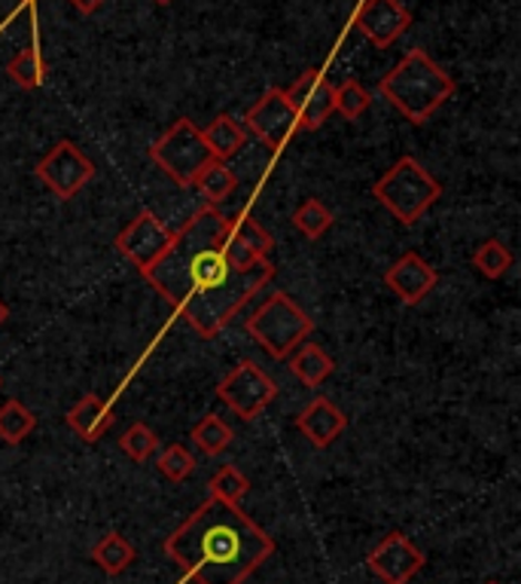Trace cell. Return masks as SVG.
<instances>
[{
	"label": "cell",
	"mask_w": 521,
	"mask_h": 584,
	"mask_svg": "<svg viewBox=\"0 0 521 584\" xmlns=\"http://www.w3.org/2000/svg\"><path fill=\"white\" fill-rule=\"evenodd\" d=\"M217 399L242 423H254L256 416H263L268 404L278 399V383L256 361H242L219 380Z\"/></svg>",
	"instance_id": "52a82bcc"
},
{
	"label": "cell",
	"mask_w": 521,
	"mask_h": 584,
	"mask_svg": "<svg viewBox=\"0 0 521 584\" xmlns=\"http://www.w3.org/2000/svg\"><path fill=\"white\" fill-rule=\"evenodd\" d=\"M439 273L433 270V263H427L418 251H406L400 261L385 273V285L397 294L400 303L406 306H418L421 300L437 288Z\"/></svg>",
	"instance_id": "5bb4252c"
},
{
	"label": "cell",
	"mask_w": 521,
	"mask_h": 584,
	"mask_svg": "<svg viewBox=\"0 0 521 584\" xmlns=\"http://www.w3.org/2000/svg\"><path fill=\"white\" fill-rule=\"evenodd\" d=\"M165 554L195 584H244L275 554V538L242 505L207 499L165 538Z\"/></svg>",
	"instance_id": "7a4b0ae2"
},
{
	"label": "cell",
	"mask_w": 521,
	"mask_h": 584,
	"mask_svg": "<svg viewBox=\"0 0 521 584\" xmlns=\"http://www.w3.org/2000/svg\"><path fill=\"white\" fill-rule=\"evenodd\" d=\"M134 557H137V551L132 547V542L122 533H116V530L101 535L98 545L92 547V563L101 572H108V575H122V572L132 566Z\"/></svg>",
	"instance_id": "d6986e66"
},
{
	"label": "cell",
	"mask_w": 521,
	"mask_h": 584,
	"mask_svg": "<svg viewBox=\"0 0 521 584\" xmlns=\"http://www.w3.org/2000/svg\"><path fill=\"white\" fill-rule=\"evenodd\" d=\"M290 371L308 389H317L320 383H327L333 371H336V361L329 359L324 349L317 343H303L290 352Z\"/></svg>",
	"instance_id": "e0dca14e"
},
{
	"label": "cell",
	"mask_w": 521,
	"mask_h": 584,
	"mask_svg": "<svg viewBox=\"0 0 521 584\" xmlns=\"http://www.w3.org/2000/svg\"><path fill=\"white\" fill-rule=\"evenodd\" d=\"M488 584H498V582H488Z\"/></svg>",
	"instance_id": "e575fe53"
},
{
	"label": "cell",
	"mask_w": 521,
	"mask_h": 584,
	"mask_svg": "<svg viewBox=\"0 0 521 584\" xmlns=\"http://www.w3.org/2000/svg\"><path fill=\"white\" fill-rule=\"evenodd\" d=\"M0 385H3V376H0Z\"/></svg>",
	"instance_id": "836d02e7"
},
{
	"label": "cell",
	"mask_w": 521,
	"mask_h": 584,
	"mask_svg": "<svg viewBox=\"0 0 521 584\" xmlns=\"http://www.w3.org/2000/svg\"><path fill=\"white\" fill-rule=\"evenodd\" d=\"M242 125L251 135L259 138L272 153H278L296 132V113H293L284 89H268L254 108H247Z\"/></svg>",
	"instance_id": "7c38bea8"
},
{
	"label": "cell",
	"mask_w": 521,
	"mask_h": 584,
	"mask_svg": "<svg viewBox=\"0 0 521 584\" xmlns=\"http://www.w3.org/2000/svg\"><path fill=\"white\" fill-rule=\"evenodd\" d=\"M37 429V416L28 407H24L22 401L10 399L7 404H0V441L3 444H22L24 437L34 435Z\"/></svg>",
	"instance_id": "ffe728a7"
},
{
	"label": "cell",
	"mask_w": 521,
	"mask_h": 584,
	"mask_svg": "<svg viewBox=\"0 0 521 584\" xmlns=\"http://www.w3.org/2000/svg\"><path fill=\"white\" fill-rule=\"evenodd\" d=\"M34 174L43 181V187H47L49 193H55L59 200L68 202L95 178V162L89 160L73 141L61 138L59 144H52V148L40 157Z\"/></svg>",
	"instance_id": "ba28073f"
},
{
	"label": "cell",
	"mask_w": 521,
	"mask_h": 584,
	"mask_svg": "<svg viewBox=\"0 0 521 584\" xmlns=\"http://www.w3.org/2000/svg\"><path fill=\"white\" fill-rule=\"evenodd\" d=\"M171 233L165 221H159L153 212H137L122 226L120 236H116V251H120L125 261L137 266L141 273H146L153 263L168 251L171 245Z\"/></svg>",
	"instance_id": "9c48e42d"
},
{
	"label": "cell",
	"mask_w": 521,
	"mask_h": 584,
	"mask_svg": "<svg viewBox=\"0 0 521 584\" xmlns=\"http://www.w3.org/2000/svg\"><path fill=\"white\" fill-rule=\"evenodd\" d=\"M333 224H336V218H333V212H329L327 205L320 200H305L296 212H293V226L303 233V236L308 239H320L327 236L329 230H333Z\"/></svg>",
	"instance_id": "484cf974"
},
{
	"label": "cell",
	"mask_w": 521,
	"mask_h": 584,
	"mask_svg": "<svg viewBox=\"0 0 521 584\" xmlns=\"http://www.w3.org/2000/svg\"><path fill=\"white\" fill-rule=\"evenodd\" d=\"M229 218L217 205H202L171 236L168 251L144 273L146 282L202 336H217L275 275L268 261H259L244 273L232 270L223 254Z\"/></svg>",
	"instance_id": "6da1fadb"
},
{
	"label": "cell",
	"mask_w": 521,
	"mask_h": 584,
	"mask_svg": "<svg viewBox=\"0 0 521 584\" xmlns=\"http://www.w3.org/2000/svg\"><path fill=\"white\" fill-rule=\"evenodd\" d=\"M229 233L242 245H247V249L254 251L256 258H268L272 254V249H275V239L268 236V230L256 218H251L247 212L235 214V218H229Z\"/></svg>",
	"instance_id": "d4e9b609"
},
{
	"label": "cell",
	"mask_w": 521,
	"mask_h": 584,
	"mask_svg": "<svg viewBox=\"0 0 521 584\" xmlns=\"http://www.w3.org/2000/svg\"><path fill=\"white\" fill-rule=\"evenodd\" d=\"M7 77H10L16 87L28 89V92L40 89L47 83V59H43V52L34 50V47L22 50L7 64Z\"/></svg>",
	"instance_id": "603a6c76"
},
{
	"label": "cell",
	"mask_w": 521,
	"mask_h": 584,
	"mask_svg": "<svg viewBox=\"0 0 521 584\" xmlns=\"http://www.w3.org/2000/svg\"><path fill=\"white\" fill-rule=\"evenodd\" d=\"M150 160L156 162L174 184L193 187L195 178L214 162V153L207 150L202 129L190 117H181L177 123H171L162 132L159 141H153Z\"/></svg>",
	"instance_id": "8992f818"
},
{
	"label": "cell",
	"mask_w": 521,
	"mask_h": 584,
	"mask_svg": "<svg viewBox=\"0 0 521 584\" xmlns=\"http://www.w3.org/2000/svg\"><path fill=\"white\" fill-rule=\"evenodd\" d=\"M376 197L402 226H415L442 197V184L415 157H400L372 184Z\"/></svg>",
	"instance_id": "277c9868"
},
{
	"label": "cell",
	"mask_w": 521,
	"mask_h": 584,
	"mask_svg": "<svg viewBox=\"0 0 521 584\" xmlns=\"http://www.w3.org/2000/svg\"><path fill=\"white\" fill-rule=\"evenodd\" d=\"M296 429L303 432V437L311 447L327 450L348 429V416L329 399H315L296 416Z\"/></svg>",
	"instance_id": "9a60e30c"
},
{
	"label": "cell",
	"mask_w": 521,
	"mask_h": 584,
	"mask_svg": "<svg viewBox=\"0 0 521 584\" xmlns=\"http://www.w3.org/2000/svg\"><path fill=\"white\" fill-rule=\"evenodd\" d=\"M10 322V306H7V303H3V300H0V328H3V324Z\"/></svg>",
	"instance_id": "1f68e13d"
},
{
	"label": "cell",
	"mask_w": 521,
	"mask_h": 584,
	"mask_svg": "<svg viewBox=\"0 0 521 584\" xmlns=\"http://www.w3.org/2000/svg\"><path fill=\"white\" fill-rule=\"evenodd\" d=\"M244 331L254 336L256 343L268 352L272 359H290L296 346H303L308 334L315 331L311 315L287 294V291H275L259 310L244 322Z\"/></svg>",
	"instance_id": "5b68a950"
},
{
	"label": "cell",
	"mask_w": 521,
	"mask_h": 584,
	"mask_svg": "<svg viewBox=\"0 0 521 584\" xmlns=\"http://www.w3.org/2000/svg\"><path fill=\"white\" fill-rule=\"evenodd\" d=\"M120 447L132 462H146L156 453L159 437L146 423H132L125 429V435L120 437Z\"/></svg>",
	"instance_id": "f1b7e54d"
},
{
	"label": "cell",
	"mask_w": 521,
	"mask_h": 584,
	"mask_svg": "<svg viewBox=\"0 0 521 584\" xmlns=\"http://www.w3.org/2000/svg\"><path fill=\"white\" fill-rule=\"evenodd\" d=\"M73 7H76V10H80V13H95L98 7H101V3H104V0H71Z\"/></svg>",
	"instance_id": "4dcf8cb0"
},
{
	"label": "cell",
	"mask_w": 521,
	"mask_h": 584,
	"mask_svg": "<svg viewBox=\"0 0 521 584\" xmlns=\"http://www.w3.org/2000/svg\"><path fill=\"white\" fill-rule=\"evenodd\" d=\"M458 83L425 50H409L400 64L385 74L381 95L412 125H425L454 95Z\"/></svg>",
	"instance_id": "3957f363"
},
{
	"label": "cell",
	"mask_w": 521,
	"mask_h": 584,
	"mask_svg": "<svg viewBox=\"0 0 521 584\" xmlns=\"http://www.w3.org/2000/svg\"><path fill=\"white\" fill-rule=\"evenodd\" d=\"M156 469L165 474L168 481L181 484V481H186V477H193L195 456L190 453V450L183 447V444H168V447L159 453Z\"/></svg>",
	"instance_id": "f546056e"
},
{
	"label": "cell",
	"mask_w": 521,
	"mask_h": 584,
	"mask_svg": "<svg viewBox=\"0 0 521 584\" xmlns=\"http://www.w3.org/2000/svg\"><path fill=\"white\" fill-rule=\"evenodd\" d=\"M333 89L336 87L317 68H308L303 77H296L290 87L284 89V95H287L293 113H296V129L317 132L320 125L329 123V117L336 113Z\"/></svg>",
	"instance_id": "8fae6325"
},
{
	"label": "cell",
	"mask_w": 521,
	"mask_h": 584,
	"mask_svg": "<svg viewBox=\"0 0 521 584\" xmlns=\"http://www.w3.org/2000/svg\"><path fill=\"white\" fill-rule=\"evenodd\" d=\"M198 187V193L205 197L207 205H219L223 200H229L232 193H235V187H238V174L232 172L226 162L214 160L207 165L205 172L195 178V184Z\"/></svg>",
	"instance_id": "44dd1931"
},
{
	"label": "cell",
	"mask_w": 521,
	"mask_h": 584,
	"mask_svg": "<svg viewBox=\"0 0 521 584\" xmlns=\"http://www.w3.org/2000/svg\"><path fill=\"white\" fill-rule=\"evenodd\" d=\"M512 261H515L512 251L507 249L500 239H486V242L473 251V266L486 275V279H491V282H498V279H503V275L510 273Z\"/></svg>",
	"instance_id": "cb8c5ba5"
},
{
	"label": "cell",
	"mask_w": 521,
	"mask_h": 584,
	"mask_svg": "<svg viewBox=\"0 0 521 584\" xmlns=\"http://www.w3.org/2000/svg\"><path fill=\"white\" fill-rule=\"evenodd\" d=\"M235 441V432L229 429V423L223 416H214L207 413L198 423L193 425V444L205 456H219L223 450H229V444Z\"/></svg>",
	"instance_id": "7402d4cb"
},
{
	"label": "cell",
	"mask_w": 521,
	"mask_h": 584,
	"mask_svg": "<svg viewBox=\"0 0 521 584\" xmlns=\"http://www.w3.org/2000/svg\"><path fill=\"white\" fill-rule=\"evenodd\" d=\"M333 104H336V113H341L345 120H360L369 111L372 95L360 80H345L333 89Z\"/></svg>",
	"instance_id": "83f0119b"
},
{
	"label": "cell",
	"mask_w": 521,
	"mask_h": 584,
	"mask_svg": "<svg viewBox=\"0 0 521 584\" xmlns=\"http://www.w3.org/2000/svg\"><path fill=\"white\" fill-rule=\"evenodd\" d=\"M156 3H162V7H165V3H171V0H156Z\"/></svg>",
	"instance_id": "d6a6232c"
},
{
	"label": "cell",
	"mask_w": 521,
	"mask_h": 584,
	"mask_svg": "<svg viewBox=\"0 0 521 584\" xmlns=\"http://www.w3.org/2000/svg\"><path fill=\"white\" fill-rule=\"evenodd\" d=\"M425 563V551L402 533H388L366 557V566L381 584H409Z\"/></svg>",
	"instance_id": "30bf717a"
},
{
	"label": "cell",
	"mask_w": 521,
	"mask_h": 584,
	"mask_svg": "<svg viewBox=\"0 0 521 584\" xmlns=\"http://www.w3.org/2000/svg\"><path fill=\"white\" fill-rule=\"evenodd\" d=\"M202 135H205V144L207 150L214 153V160L226 162L244 148L247 129H244L242 120H235L232 113H219L214 123H207V129H202Z\"/></svg>",
	"instance_id": "ac0fdd59"
},
{
	"label": "cell",
	"mask_w": 521,
	"mask_h": 584,
	"mask_svg": "<svg viewBox=\"0 0 521 584\" xmlns=\"http://www.w3.org/2000/svg\"><path fill=\"white\" fill-rule=\"evenodd\" d=\"M412 26V13L400 0H364L354 13V28L378 50H388Z\"/></svg>",
	"instance_id": "4fadbf2b"
},
{
	"label": "cell",
	"mask_w": 521,
	"mask_h": 584,
	"mask_svg": "<svg viewBox=\"0 0 521 584\" xmlns=\"http://www.w3.org/2000/svg\"><path fill=\"white\" fill-rule=\"evenodd\" d=\"M116 423V416H113V407H110L108 401L98 399V395H83V399L73 404L71 411H68V425H71V432L85 444H98L101 437L108 435L110 429Z\"/></svg>",
	"instance_id": "2e32d148"
},
{
	"label": "cell",
	"mask_w": 521,
	"mask_h": 584,
	"mask_svg": "<svg viewBox=\"0 0 521 584\" xmlns=\"http://www.w3.org/2000/svg\"><path fill=\"white\" fill-rule=\"evenodd\" d=\"M207 490H211V499L229 502V505H242V499L251 490V481H247V474L238 465H219L217 474L211 477Z\"/></svg>",
	"instance_id": "4316f807"
}]
</instances>
